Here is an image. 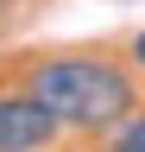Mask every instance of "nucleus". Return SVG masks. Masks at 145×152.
Wrapping results in <instances>:
<instances>
[{
	"mask_svg": "<svg viewBox=\"0 0 145 152\" xmlns=\"http://www.w3.org/2000/svg\"><path fill=\"white\" fill-rule=\"evenodd\" d=\"M25 95L57 114V127H114L133 114V76L107 57H57L25 76Z\"/></svg>",
	"mask_w": 145,
	"mask_h": 152,
	"instance_id": "obj_1",
	"label": "nucleus"
},
{
	"mask_svg": "<svg viewBox=\"0 0 145 152\" xmlns=\"http://www.w3.org/2000/svg\"><path fill=\"white\" fill-rule=\"evenodd\" d=\"M57 140V114L38 95H0V152H38Z\"/></svg>",
	"mask_w": 145,
	"mask_h": 152,
	"instance_id": "obj_2",
	"label": "nucleus"
},
{
	"mask_svg": "<svg viewBox=\"0 0 145 152\" xmlns=\"http://www.w3.org/2000/svg\"><path fill=\"white\" fill-rule=\"evenodd\" d=\"M114 152H145V114L120 127V140H114Z\"/></svg>",
	"mask_w": 145,
	"mask_h": 152,
	"instance_id": "obj_3",
	"label": "nucleus"
},
{
	"mask_svg": "<svg viewBox=\"0 0 145 152\" xmlns=\"http://www.w3.org/2000/svg\"><path fill=\"white\" fill-rule=\"evenodd\" d=\"M133 57H139V64H145V32H139V38H133Z\"/></svg>",
	"mask_w": 145,
	"mask_h": 152,
	"instance_id": "obj_4",
	"label": "nucleus"
}]
</instances>
